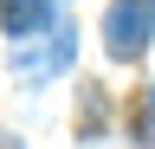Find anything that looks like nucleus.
I'll return each instance as SVG.
<instances>
[{"instance_id": "1", "label": "nucleus", "mask_w": 155, "mask_h": 149, "mask_svg": "<svg viewBox=\"0 0 155 149\" xmlns=\"http://www.w3.org/2000/svg\"><path fill=\"white\" fill-rule=\"evenodd\" d=\"M155 39V0H110V13H104V46H110V59H142Z\"/></svg>"}, {"instance_id": "2", "label": "nucleus", "mask_w": 155, "mask_h": 149, "mask_svg": "<svg viewBox=\"0 0 155 149\" xmlns=\"http://www.w3.org/2000/svg\"><path fill=\"white\" fill-rule=\"evenodd\" d=\"M52 26V0H0V32L26 39V32H45Z\"/></svg>"}, {"instance_id": "3", "label": "nucleus", "mask_w": 155, "mask_h": 149, "mask_svg": "<svg viewBox=\"0 0 155 149\" xmlns=\"http://www.w3.org/2000/svg\"><path fill=\"white\" fill-rule=\"evenodd\" d=\"M71 46H78V32H71V26H58L52 52H45V59H32L26 71H32V78H45V71H65V65H71Z\"/></svg>"}, {"instance_id": "4", "label": "nucleus", "mask_w": 155, "mask_h": 149, "mask_svg": "<svg viewBox=\"0 0 155 149\" xmlns=\"http://www.w3.org/2000/svg\"><path fill=\"white\" fill-rule=\"evenodd\" d=\"M136 143L155 149V91H142V97H136Z\"/></svg>"}, {"instance_id": "5", "label": "nucleus", "mask_w": 155, "mask_h": 149, "mask_svg": "<svg viewBox=\"0 0 155 149\" xmlns=\"http://www.w3.org/2000/svg\"><path fill=\"white\" fill-rule=\"evenodd\" d=\"M0 149H19V143H7V136H0Z\"/></svg>"}]
</instances>
